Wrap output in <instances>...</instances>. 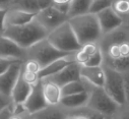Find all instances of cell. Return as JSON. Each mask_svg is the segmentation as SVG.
<instances>
[{
	"instance_id": "obj_1",
	"label": "cell",
	"mask_w": 129,
	"mask_h": 119,
	"mask_svg": "<svg viewBox=\"0 0 129 119\" xmlns=\"http://www.w3.org/2000/svg\"><path fill=\"white\" fill-rule=\"evenodd\" d=\"M2 35L11 39L20 47L27 49L46 39L49 32L35 18L25 24L6 26Z\"/></svg>"
},
{
	"instance_id": "obj_2",
	"label": "cell",
	"mask_w": 129,
	"mask_h": 119,
	"mask_svg": "<svg viewBox=\"0 0 129 119\" xmlns=\"http://www.w3.org/2000/svg\"><path fill=\"white\" fill-rule=\"evenodd\" d=\"M68 21L81 46L86 43H99L103 37L98 17L93 13L73 16Z\"/></svg>"
},
{
	"instance_id": "obj_3",
	"label": "cell",
	"mask_w": 129,
	"mask_h": 119,
	"mask_svg": "<svg viewBox=\"0 0 129 119\" xmlns=\"http://www.w3.org/2000/svg\"><path fill=\"white\" fill-rule=\"evenodd\" d=\"M82 80L85 85V91L88 93V102L86 106L104 115L113 117L118 111L120 105L106 93L103 86L93 85L83 78Z\"/></svg>"
},
{
	"instance_id": "obj_4",
	"label": "cell",
	"mask_w": 129,
	"mask_h": 119,
	"mask_svg": "<svg viewBox=\"0 0 129 119\" xmlns=\"http://www.w3.org/2000/svg\"><path fill=\"white\" fill-rule=\"evenodd\" d=\"M47 40L58 50L67 53H75L81 48L69 21L62 23L50 32Z\"/></svg>"
},
{
	"instance_id": "obj_5",
	"label": "cell",
	"mask_w": 129,
	"mask_h": 119,
	"mask_svg": "<svg viewBox=\"0 0 129 119\" xmlns=\"http://www.w3.org/2000/svg\"><path fill=\"white\" fill-rule=\"evenodd\" d=\"M71 54L73 53L58 50L47 40V38L26 49V59H34L41 65L42 68L59 58L66 57Z\"/></svg>"
},
{
	"instance_id": "obj_6",
	"label": "cell",
	"mask_w": 129,
	"mask_h": 119,
	"mask_svg": "<svg viewBox=\"0 0 129 119\" xmlns=\"http://www.w3.org/2000/svg\"><path fill=\"white\" fill-rule=\"evenodd\" d=\"M103 67L105 71V83L103 86L104 90L116 103H118L120 106L124 105L126 102L123 73L106 65H103Z\"/></svg>"
},
{
	"instance_id": "obj_7",
	"label": "cell",
	"mask_w": 129,
	"mask_h": 119,
	"mask_svg": "<svg viewBox=\"0 0 129 119\" xmlns=\"http://www.w3.org/2000/svg\"><path fill=\"white\" fill-rule=\"evenodd\" d=\"M35 18L49 33L52 32L53 29L57 28L62 23L69 20V16L67 14L62 13L57 8H55L53 5L46 7L44 9H41L37 13Z\"/></svg>"
},
{
	"instance_id": "obj_8",
	"label": "cell",
	"mask_w": 129,
	"mask_h": 119,
	"mask_svg": "<svg viewBox=\"0 0 129 119\" xmlns=\"http://www.w3.org/2000/svg\"><path fill=\"white\" fill-rule=\"evenodd\" d=\"M0 57L13 60H26V49L20 47L11 39L0 35Z\"/></svg>"
},
{
	"instance_id": "obj_9",
	"label": "cell",
	"mask_w": 129,
	"mask_h": 119,
	"mask_svg": "<svg viewBox=\"0 0 129 119\" xmlns=\"http://www.w3.org/2000/svg\"><path fill=\"white\" fill-rule=\"evenodd\" d=\"M23 61H17L10 65V67L0 75V93L10 97L11 92L20 76Z\"/></svg>"
},
{
	"instance_id": "obj_10",
	"label": "cell",
	"mask_w": 129,
	"mask_h": 119,
	"mask_svg": "<svg viewBox=\"0 0 129 119\" xmlns=\"http://www.w3.org/2000/svg\"><path fill=\"white\" fill-rule=\"evenodd\" d=\"M80 67L81 65L74 61L69 65H67L66 67H64L62 70H60L56 74H53L46 78L55 82L60 87H62L63 85H65L69 82L80 79Z\"/></svg>"
},
{
	"instance_id": "obj_11",
	"label": "cell",
	"mask_w": 129,
	"mask_h": 119,
	"mask_svg": "<svg viewBox=\"0 0 129 119\" xmlns=\"http://www.w3.org/2000/svg\"><path fill=\"white\" fill-rule=\"evenodd\" d=\"M95 15L98 17L103 36L120 27L123 23V19H122L121 15L116 13L112 9V7L107 8L99 13H96Z\"/></svg>"
},
{
	"instance_id": "obj_12",
	"label": "cell",
	"mask_w": 129,
	"mask_h": 119,
	"mask_svg": "<svg viewBox=\"0 0 129 119\" xmlns=\"http://www.w3.org/2000/svg\"><path fill=\"white\" fill-rule=\"evenodd\" d=\"M22 105L30 115L48 106L42 91V80H40L38 84L33 86V90Z\"/></svg>"
},
{
	"instance_id": "obj_13",
	"label": "cell",
	"mask_w": 129,
	"mask_h": 119,
	"mask_svg": "<svg viewBox=\"0 0 129 119\" xmlns=\"http://www.w3.org/2000/svg\"><path fill=\"white\" fill-rule=\"evenodd\" d=\"M37 13L28 12L22 9H18L15 7H10L7 10L5 16V27L12 25H21L25 24L33 19H35Z\"/></svg>"
},
{
	"instance_id": "obj_14",
	"label": "cell",
	"mask_w": 129,
	"mask_h": 119,
	"mask_svg": "<svg viewBox=\"0 0 129 119\" xmlns=\"http://www.w3.org/2000/svg\"><path fill=\"white\" fill-rule=\"evenodd\" d=\"M80 77L96 86H104L105 71L102 66H82L80 67Z\"/></svg>"
},
{
	"instance_id": "obj_15",
	"label": "cell",
	"mask_w": 129,
	"mask_h": 119,
	"mask_svg": "<svg viewBox=\"0 0 129 119\" xmlns=\"http://www.w3.org/2000/svg\"><path fill=\"white\" fill-rule=\"evenodd\" d=\"M34 119H66L68 116L67 110L60 104L48 105L44 109L31 114Z\"/></svg>"
},
{
	"instance_id": "obj_16",
	"label": "cell",
	"mask_w": 129,
	"mask_h": 119,
	"mask_svg": "<svg viewBox=\"0 0 129 119\" xmlns=\"http://www.w3.org/2000/svg\"><path fill=\"white\" fill-rule=\"evenodd\" d=\"M72 62H74V53L69 56H66V57L59 58L57 60L53 61L52 63L48 64L47 66L43 67L39 72V76L41 79L49 77L53 74H56L57 72H59L60 70H62L64 67H66L67 65H69Z\"/></svg>"
},
{
	"instance_id": "obj_17",
	"label": "cell",
	"mask_w": 129,
	"mask_h": 119,
	"mask_svg": "<svg viewBox=\"0 0 129 119\" xmlns=\"http://www.w3.org/2000/svg\"><path fill=\"white\" fill-rule=\"evenodd\" d=\"M42 80V91L48 105H57L61 100V87L55 82L44 78Z\"/></svg>"
},
{
	"instance_id": "obj_18",
	"label": "cell",
	"mask_w": 129,
	"mask_h": 119,
	"mask_svg": "<svg viewBox=\"0 0 129 119\" xmlns=\"http://www.w3.org/2000/svg\"><path fill=\"white\" fill-rule=\"evenodd\" d=\"M31 90H33V86L29 85L27 82L23 80V78L21 77V73H20V76L17 79L13 90L11 92V95H10L12 103L16 105L23 104L26 98L28 97V95L30 94Z\"/></svg>"
},
{
	"instance_id": "obj_19",
	"label": "cell",
	"mask_w": 129,
	"mask_h": 119,
	"mask_svg": "<svg viewBox=\"0 0 129 119\" xmlns=\"http://www.w3.org/2000/svg\"><path fill=\"white\" fill-rule=\"evenodd\" d=\"M87 102H88V93L85 91L76 95L62 97L59 104L67 110H73L86 106Z\"/></svg>"
},
{
	"instance_id": "obj_20",
	"label": "cell",
	"mask_w": 129,
	"mask_h": 119,
	"mask_svg": "<svg viewBox=\"0 0 129 119\" xmlns=\"http://www.w3.org/2000/svg\"><path fill=\"white\" fill-rule=\"evenodd\" d=\"M92 0H72L70 3V8L68 12L69 18L89 12Z\"/></svg>"
},
{
	"instance_id": "obj_21",
	"label": "cell",
	"mask_w": 129,
	"mask_h": 119,
	"mask_svg": "<svg viewBox=\"0 0 129 119\" xmlns=\"http://www.w3.org/2000/svg\"><path fill=\"white\" fill-rule=\"evenodd\" d=\"M82 92H85V85L82 78L80 77V79L69 82L61 87V98L66 96H71V95H76Z\"/></svg>"
},
{
	"instance_id": "obj_22",
	"label": "cell",
	"mask_w": 129,
	"mask_h": 119,
	"mask_svg": "<svg viewBox=\"0 0 129 119\" xmlns=\"http://www.w3.org/2000/svg\"><path fill=\"white\" fill-rule=\"evenodd\" d=\"M67 110V109H66ZM68 114H80L83 115L85 117H87L88 119H113V117L104 115L98 111H94L90 108H88L87 106L78 108V109H73V110H67Z\"/></svg>"
},
{
	"instance_id": "obj_23",
	"label": "cell",
	"mask_w": 129,
	"mask_h": 119,
	"mask_svg": "<svg viewBox=\"0 0 129 119\" xmlns=\"http://www.w3.org/2000/svg\"><path fill=\"white\" fill-rule=\"evenodd\" d=\"M11 7H15L33 13H38L41 10L38 0H16Z\"/></svg>"
},
{
	"instance_id": "obj_24",
	"label": "cell",
	"mask_w": 129,
	"mask_h": 119,
	"mask_svg": "<svg viewBox=\"0 0 129 119\" xmlns=\"http://www.w3.org/2000/svg\"><path fill=\"white\" fill-rule=\"evenodd\" d=\"M114 0H92V3L89 8V13L96 14L107 8L112 7Z\"/></svg>"
},
{
	"instance_id": "obj_25",
	"label": "cell",
	"mask_w": 129,
	"mask_h": 119,
	"mask_svg": "<svg viewBox=\"0 0 129 119\" xmlns=\"http://www.w3.org/2000/svg\"><path fill=\"white\" fill-rule=\"evenodd\" d=\"M112 9L119 15L129 13V0H114Z\"/></svg>"
},
{
	"instance_id": "obj_26",
	"label": "cell",
	"mask_w": 129,
	"mask_h": 119,
	"mask_svg": "<svg viewBox=\"0 0 129 119\" xmlns=\"http://www.w3.org/2000/svg\"><path fill=\"white\" fill-rule=\"evenodd\" d=\"M21 77L23 78V80L25 82H27L29 85L35 86L36 84H38L41 80L39 73H35V72H29L24 70L23 68H21Z\"/></svg>"
},
{
	"instance_id": "obj_27",
	"label": "cell",
	"mask_w": 129,
	"mask_h": 119,
	"mask_svg": "<svg viewBox=\"0 0 129 119\" xmlns=\"http://www.w3.org/2000/svg\"><path fill=\"white\" fill-rule=\"evenodd\" d=\"M104 63V57H103V52L100 49L99 51H96L94 54H92L88 61L85 63V65L82 66H102Z\"/></svg>"
},
{
	"instance_id": "obj_28",
	"label": "cell",
	"mask_w": 129,
	"mask_h": 119,
	"mask_svg": "<svg viewBox=\"0 0 129 119\" xmlns=\"http://www.w3.org/2000/svg\"><path fill=\"white\" fill-rule=\"evenodd\" d=\"M22 68L26 71L29 72H35V73H39L40 70L42 69L41 65L34 59H26L25 61H23L22 63Z\"/></svg>"
},
{
	"instance_id": "obj_29",
	"label": "cell",
	"mask_w": 129,
	"mask_h": 119,
	"mask_svg": "<svg viewBox=\"0 0 129 119\" xmlns=\"http://www.w3.org/2000/svg\"><path fill=\"white\" fill-rule=\"evenodd\" d=\"M113 119H129V105H121L116 114L113 116Z\"/></svg>"
},
{
	"instance_id": "obj_30",
	"label": "cell",
	"mask_w": 129,
	"mask_h": 119,
	"mask_svg": "<svg viewBox=\"0 0 129 119\" xmlns=\"http://www.w3.org/2000/svg\"><path fill=\"white\" fill-rule=\"evenodd\" d=\"M20 61V60H13V59H6V58H1L0 57V75L3 74L13 63Z\"/></svg>"
},
{
	"instance_id": "obj_31",
	"label": "cell",
	"mask_w": 129,
	"mask_h": 119,
	"mask_svg": "<svg viewBox=\"0 0 129 119\" xmlns=\"http://www.w3.org/2000/svg\"><path fill=\"white\" fill-rule=\"evenodd\" d=\"M14 114V104L11 102L8 106L0 111V119H9Z\"/></svg>"
},
{
	"instance_id": "obj_32",
	"label": "cell",
	"mask_w": 129,
	"mask_h": 119,
	"mask_svg": "<svg viewBox=\"0 0 129 119\" xmlns=\"http://www.w3.org/2000/svg\"><path fill=\"white\" fill-rule=\"evenodd\" d=\"M124 78V92H125V104L129 105V70L123 72Z\"/></svg>"
},
{
	"instance_id": "obj_33",
	"label": "cell",
	"mask_w": 129,
	"mask_h": 119,
	"mask_svg": "<svg viewBox=\"0 0 129 119\" xmlns=\"http://www.w3.org/2000/svg\"><path fill=\"white\" fill-rule=\"evenodd\" d=\"M8 9L0 8V35H2L5 29V16Z\"/></svg>"
},
{
	"instance_id": "obj_34",
	"label": "cell",
	"mask_w": 129,
	"mask_h": 119,
	"mask_svg": "<svg viewBox=\"0 0 129 119\" xmlns=\"http://www.w3.org/2000/svg\"><path fill=\"white\" fill-rule=\"evenodd\" d=\"M11 98L7 97L5 95H3L2 93H0V111H1L3 108H5L6 106H8L11 103Z\"/></svg>"
},
{
	"instance_id": "obj_35",
	"label": "cell",
	"mask_w": 129,
	"mask_h": 119,
	"mask_svg": "<svg viewBox=\"0 0 129 119\" xmlns=\"http://www.w3.org/2000/svg\"><path fill=\"white\" fill-rule=\"evenodd\" d=\"M15 2V0H0V8L9 9Z\"/></svg>"
},
{
	"instance_id": "obj_36",
	"label": "cell",
	"mask_w": 129,
	"mask_h": 119,
	"mask_svg": "<svg viewBox=\"0 0 129 119\" xmlns=\"http://www.w3.org/2000/svg\"><path fill=\"white\" fill-rule=\"evenodd\" d=\"M39 6L41 9H44L46 7H49L53 4V0H38Z\"/></svg>"
},
{
	"instance_id": "obj_37",
	"label": "cell",
	"mask_w": 129,
	"mask_h": 119,
	"mask_svg": "<svg viewBox=\"0 0 129 119\" xmlns=\"http://www.w3.org/2000/svg\"><path fill=\"white\" fill-rule=\"evenodd\" d=\"M27 113H28V112H26V111L21 112V113H14L9 119H24V117H25V115H26Z\"/></svg>"
},
{
	"instance_id": "obj_38",
	"label": "cell",
	"mask_w": 129,
	"mask_h": 119,
	"mask_svg": "<svg viewBox=\"0 0 129 119\" xmlns=\"http://www.w3.org/2000/svg\"><path fill=\"white\" fill-rule=\"evenodd\" d=\"M66 119H88V118L80 114H68Z\"/></svg>"
},
{
	"instance_id": "obj_39",
	"label": "cell",
	"mask_w": 129,
	"mask_h": 119,
	"mask_svg": "<svg viewBox=\"0 0 129 119\" xmlns=\"http://www.w3.org/2000/svg\"><path fill=\"white\" fill-rule=\"evenodd\" d=\"M72 0H53V4H67L71 3Z\"/></svg>"
},
{
	"instance_id": "obj_40",
	"label": "cell",
	"mask_w": 129,
	"mask_h": 119,
	"mask_svg": "<svg viewBox=\"0 0 129 119\" xmlns=\"http://www.w3.org/2000/svg\"><path fill=\"white\" fill-rule=\"evenodd\" d=\"M24 119H34V118H33V116H31V115H30L29 113H27V114L25 115V117H24Z\"/></svg>"
},
{
	"instance_id": "obj_41",
	"label": "cell",
	"mask_w": 129,
	"mask_h": 119,
	"mask_svg": "<svg viewBox=\"0 0 129 119\" xmlns=\"http://www.w3.org/2000/svg\"><path fill=\"white\" fill-rule=\"evenodd\" d=\"M15 1H16V0H15Z\"/></svg>"
}]
</instances>
